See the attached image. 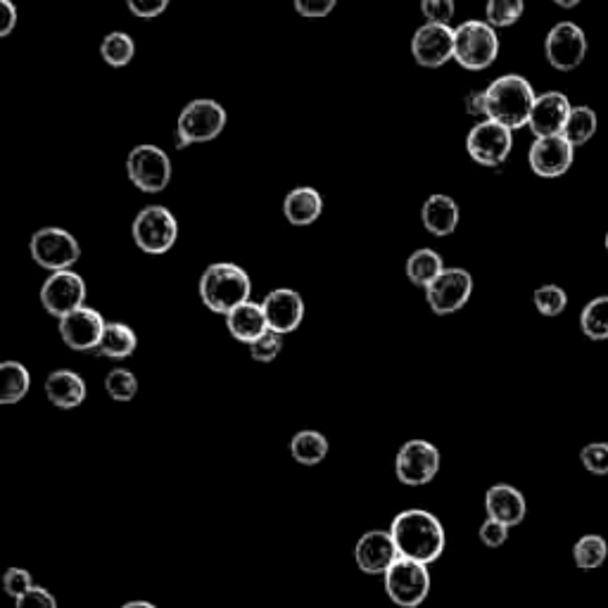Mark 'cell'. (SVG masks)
I'll use <instances>...</instances> for the list:
<instances>
[{"instance_id": "6da1fadb", "label": "cell", "mask_w": 608, "mask_h": 608, "mask_svg": "<svg viewBox=\"0 0 608 608\" xmlns=\"http://www.w3.org/2000/svg\"><path fill=\"white\" fill-rule=\"evenodd\" d=\"M390 532L402 559L418 563H435L445 554L447 532L440 518L426 509H404L390 523Z\"/></svg>"}, {"instance_id": "7a4b0ae2", "label": "cell", "mask_w": 608, "mask_h": 608, "mask_svg": "<svg viewBox=\"0 0 608 608\" xmlns=\"http://www.w3.org/2000/svg\"><path fill=\"white\" fill-rule=\"evenodd\" d=\"M198 293L209 312L226 316L243 302L252 300V281L243 266L233 262H214L202 271Z\"/></svg>"}, {"instance_id": "3957f363", "label": "cell", "mask_w": 608, "mask_h": 608, "mask_svg": "<svg viewBox=\"0 0 608 608\" xmlns=\"http://www.w3.org/2000/svg\"><path fill=\"white\" fill-rule=\"evenodd\" d=\"M535 88L521 74H504L485 88L487 119L509 126L511 131L523 129L530 122L535 105Z\"/></svg>"}, {"instance_id": "277c9868", "label": "cell", "mask_w": 608, "mask_h": 608, "mask_svg": "<svg viewBox=\"0 0 608 608\" xmlns=\"http://www.w3.org/2000/svg\"><path fill=\"white\" fill-rule=\"evenodd\" d=\"M499 55L497 29L483 19H466L454 29V60L468 72H483Z\"/></svg>"}, {"instance_id": "5b68a950", "label": "cell", "mask_w": 608, "mask_h": 608, "mask_svg": "<svg viewBox=\"0 0 608 608\" xmlns=\"http://www.w3.org/2000/svg\"><path fill=\"white\" fill-rule=\"evenodd\" d=\"M228 114L217 100L198 98L190 100L179 114L176 124V148L183 150L193 143H209L226 129Z\"/></svg>"}, {"instance_id": "8992f818", "label": "cell", "mask_w": 608, "mask_h": 608, "mask_svg": "<svg viewBox=\"0 0 608 608\" xmlns=\"http://www.w3.org/2000/svg\"><path fill=\"white\" fill-rule=\"evenodd\" d=\"M131 238L145 255H167L179 240V221L164 205H148L133 219Z\"/></svg>"}, {"instance_id": "52a82bcc", "label": "cell", "mask_w": 608, "mask_h": 608, "mask_svg": "<svg viewBox=\"0 0 608 608\" xmlns=\"http://www.w3.org/2000/svg\"><path fill=\"white\" fill-rule=\"evenodd\" d=\"M385 594L399 608H418L430 594V570L426 563L399 559L383 575Z\"/></svg>"}, {"instance_id": "ba28073f", "label": "cell", "mask_w": 608, "mask_h": 608, "mask_svg": "<svg viewBox=\"0 0 608 608\" xmlns=\"http://www.w3.org/2000/svg\"><path fill=\"white\" fill-rule=\"evenodd\" d=\"M171 174H174V167H171L169 155L160 145L141 143L126 157V176L141 193L157 195L167 190Z\"/></svg>"}, {"instance_id": "9c48e42d", "label": "cell", "mask_w": 608, "mask_h": 608, "mask_svg": "<svg viewBox=\"0 0 608 608\" xmlns=\"http://www.w3.org/2000/svg\"><path fill=\"white\" fill-rule=\"evenodd\" d=\"M29 255L34 262L53 274L65 271L81 259V245L72 233L60 226H43L29 240Z\"/></svg>"}, {"instance_id": "30bf717a", "label": "cell", "mask_w": 608, "mask_h": 608, "mask_svg": "<svg viewBox=\"0 0 608 608\" xmlns=\"http://www.w3.org/2000/svg\"><path fill=\"white\" fill-rule=\"evenodd\" d=\"M442 454L428 440H407L395 456V475L402 485L421 487L433 483L440 473Z\"/></svg>"}, {"instance_id": "8fae6325", "label": "cell", "mask_w": 608, "mask_h": 608, "mask_svg": "<svg viewBox=\"0 0 608 608\" xmlns=\"http://www.w3.org/2000/svg\"><path fill=\"white\" fill-rule=\"evenodd\" d=\"M513 148V131L509 126L483 119L468 131L466 136V152L473 162L483 164V167H502L509 160Z\"/></svg>"}, {"instance_id": "7c38bea8", "label": "cell", "mask_w": 608, "mask_h": 608, "mask_svg": "<svg viewBox=\"0 0 608 608\" xmlns=\"http://www.w3.org/2000/svg\"><path fill=\"white\" fill-rule=\"evenodd\" d=\"M473 295V276L461 266L445 269L426 288V302L435 316H449L464 309Z\"/></svg>"}, {"instance_id": "4fadbf2b", "label": "cell", "mask_w": 608, "mask_h": 608, "mask_svg": "<svg viewBox=\"0 0 608 608\" xmlns=\"http://www.w3.org/2000/svg\"><path fill=\"white\" fill-rule=\"evenodd\" d=\"M41 304L53 319L60 321L86 304V281L72 269L53 271L41 285Z\"/></svg>"}, {"instance_id": "5bb4252c", "label": "cell", "mask_w": 608, "mask_h": 608, "mask_svg": "<svg viewBox=\"0 0 608 608\" xmlns=\"http://www.w3.org/2000/svg\"><path fill=\"white\" fill-rule=\"evenodd\" d=\"M547 62L559 72H573L585 62L587 34L575 22H559L544 38Z\"/></svg>"}, {"instance_id": "9a60e30c", "label": "cell", "mask_w": 608, "mask_h": 608, "mask_svg": "<svg viewBox=\"0 0 608 608\" xmlns=\"http://www.w3.org/2000/svg\"><path fill=\"white\" fill-rule=\"evenodd\" d=\"M411 55L426 69L445 67L454 60V29L449 24H421L411 36Z\"/></svg>"}, {"instance_id": "2e32d148", "label": "cell", "mask_w": 608, "mask_h": 608, "mask_svg": "<svg viewBox=\"0 0 608 608\" xmlns=\"http://www.w3.org/2000/svg\"><path fill=\"white\" fill-rule=\"evenodd\" d=\"M105 326L107 321L103 319V314L98 309L86 307V304L57 321L62 342L74 352H93L100 338H103Z\"/></svg>"}, {"instance_id": "e0dca14e", "label": "cell", "mask_w": 608, "mask_h": 608, "mask_svg": "<svg viewBox=\"0 0 608 608\" xmlns=\"http://www.w3.org/2000/svg\"><path fill=\"white\" fill-rule=\"evenodd\" d=\"M399 559V549L390 530H369L354 544V563L366 575H385Z\"/></svg>"}, {"instance_id": "ac0fdd59", "label": "cell", "mask_w": 608, "mask_h": 608, "mask_svg": "<svg viewBox=\"0 0 608 608\" xmlns=\"http://www.w3.org/2000/svg\"><path fill=\"white\" fill-rule=\"evenodd\" d=\"M575 148L566 141V136H542L535 138L530 145L528 162L530 169L542 179H559L573 167Z\"/></svg>"}, {"instance_id": "d6986e66", "label": "cell", "mask_w": 608, "mask_h": 608, "mask_svg": "<svg viewBox=\"0 0 608 608\" xmlns=\"http://www.w3.org/2000/svg\"><path fill=\"white\" fill-rule=\"evenodd\" d=\"M262 307L266 312V321H269L271 331L288 335L295 333L304 321L307 307H304L302 295L293 288H276L262 300Z\"/></svg>"}, {"instance_id": "ffe728a7", "label": "cell", "mask_w": 608, "mask_h": 608, "mask_svg": "<svg viewBox=\"0 0 608 608\" xmlns=\"http://www.w3.org/2000/svg\"><path fill=\"white\" fill-rule=\"evenodd\" d=\"M570 110H573V105H570L568 95H563L561 91H547L537 95L528 122L530 131L535 133V138L559 136L568 122Z\"/></svg>"}, {"instance_id": "44dd1931", "label": "cell", "mask_w": 608, "mask_h": 608, "mask_svg": "<svg viewBox=\"0 0 608 608\" xmlns=\"http://www.w3.org/2000/svg\"><path fill=\"white\" fill-rule=\"evenodd\" d=\"M485 511L487 518L516 528L525 521V513H528V504L521 490L509 483H497L485 492Z\"/></svg>"}, {"instance_id": "7402d4cb", "label": "cell", "mask_w": 608, "mask_h": 608, "mask_svg": "<svg viewBox=\"0 0 608 608\" xmlns=\"http://www.w3.org/2000/svg\"><path fill=\"white\" fill-rule=\"evenodd\" d=\"M43 390H46L48 402L53 404L55 409H62V411L79 409L81 404H84L86 392H88L86 380L72 369L50 371Z\"/></svg>"}, {"instance_id": "603a6c76", "label": "cell", "mask_w": 608, "mask_h": 608, "mask_svg": "<svg viewBox=\"0 0 608 608\" xmlns=\"http://www.w3.org/2000/svg\"><path fill=\"white\" fill-rule=\"evenodd\" d=\"M459 219H461L459 205H456V200L449 198V195L435 193V195H430L426 202H423L421 221L430 236H435V238L452 236V233L456 231V226H459Z\"/></svg>"}, {"instance_id": "cb8c5ba5", "label": "cell", "mask_w": 608, "mask_h": 608, "mask_svg": "<svg viewBox=\"0 0 608 608\" xmlns=\"http://www.w3.org/2000/svg\"><path fill=\"white\" fill-rule=\"evenodd\" d=\"M226 328L228 333L233 335L238 342H255L257 338L269 331V321H266V312L262 307V302H252L247 300L240 304V307L233 309V312L226 314Z\"/></svg>"}, {"instance_id": "d4e9b609", "label": "cell", "mask_w": 608, "mask_h": 608, "mask_svg": "<svg viewBox=\"0 0 608 608\" xmlns=\"http://www.w3.org/2000/svg\"><path fill=\"white\" fill-rule=\"evenodd\" d=\"M323 214V195L312 186H297L285 195L283 217L293 226H312Z\"/></svg>"}, {"instance_id": "484cf974", "label": "cell", "mask_w": 608, "mask_h": 608, "mask_svg": "<svg viewBox=\"0 0 608 608\" xmlns=\"http://www.w3.org/2000/svg\"><path fill=\"white\" fill-rule=\"evenodd\" d=\"M136 350H138V335L129 323L107 321L103 338H100L93 354L103 359H129Z\"/></svg>"}, {"instance_id": "4316f807", "label": "cell", "mask_w": 608, "mask_h": 608, "mask_svg": "<svg viewBox=\"0 0 608 608\" xmlns=\"http://www.w3.org/2000/svg\"><path fill=\"white\" fill-rule=\"evenodd\" d=\"M31 390V373L22 361L8 359L0 364V404H19Z\"/></svg>"}, {"instance_id": "83f0119b", "label": "cell", "mask_w": 608, "mask_h": 608, "mask_svg": "<svg viewBox=\"0 0 608 608\" xmlns=\"http://www.w3.org/2000/svg\"><path fill=\"white\" fill-rule=\"evenodd\" d=\"M445 269L447 266H445V262H442L440 252L430 250V247H421V250L411 252L407 259L409 283L416 285V288H423V290H426L428 285L433 283Z\"/></svg>"}, {"instance_id": "f1b7e54d", "label": "cell", "mask_w": 608, "mask_h": 608, "mask_svg": "<svg viewBox=\"0 0 608 608\" xmlns=\"http://www.w3.org/2000/svg\"><path fill=\"white\" fill-rule=\"evenodd\" d=\"M328 437L319 430L304 428L290 440V454L300 466H319L328 456Z\"/></svg>"}, {"instance_id": "f546056e", "label": "cell", "mask_w": 608, "mask_h": 608, "mask_svg": "<svg viewBox=\"0 0 608 608\" xmlns=\"http://www.w3.org/2000/svg\"><path fill=\"white\" fill-rule=\"evenodd\" d=\"M599 129V117L597 112L589 105H578L573 107L568 114V122L563 126V136L573 148L589 143L594 138V133Z\"/></svg>"}, {"instance_id": "4dcf8cb0", "label": "cell", "mask_w": 608, "mask_h": 608, "mask_svg": "<svg viewBox=\"0 0 608 608\" xmlns=\"http://www.w3.org/2000/svg\"><path fill=\"white\" fill-rule=\"evenodd\" d=\"M580 331L589 340H608V295H599L585 304L580 314Z\"/></svg>"}, {"instance_id": "1f68e13d", "label": "cell", "mask_w": 608, "mask_h": 608, "mask_svg": "<svg viewBox=\"0 0 608 608\" xmlns=\"http://www.w3.org/2000/svg\"><path fill=\"white\" fill-rule=\"evenodd\" d=\"M100 57L110 67H126L136 57V41L126 31H110L100 43Z\"/></svg>"}, {"instance_id": "d6a6232c", "label": "cell", "mask_w": 608, "mask_h": 608, "mask_svg": "<svg viewBox=\"0 0 608 608\" xmlns=\"http://www.w3.org/2000/svg\"><path fill=\"white\" fill-rule=\"evenodd\" d=\"M608 544L601 535H582L573 544V561L580 570H594L606 563Z\"/></svg>"}, {"instance_id": "836d02e7", "label": "cell", "mask_w": 608, "mask_h": 608, "mask_svg": "<svg viewBox=\"0 0 608 608\" xmlns=\"http://www.w3.org/2000/svg\"><path fill=\"white\" fill-rule=\"evenodd\" d=\"M525 12V0H487L485 22L494 29H504L516 24Z\"/></svg>"}, {"instance_id": "e575fe53", "label": "cell", "mask_w": 608, "mask_h": 608, "mask_svg": "<svg viewBox=\"0 0 608 608\" xmlns=\"http://www.w3.org/2000/svg\"><path fill=\"white\" fill-rule=\"evenodd\" d=\"M532 304H535V309L542 316H549V319H554V316H559L566 312L568 307V295L566 290L561 288V285H540V288L532 293Z\"/></svg>"}, {"instance_id": "d590c367", "label": "cell", "mask_w": 608, "mask_h": 608, "mask_svg": "<svg viewBox=\"0 0 608 608\" xmlns=\"http://www.w3.org/2000/svg\"><path fill=\"white\" fill-rule=\"evenodd\" d=\"M105 392L114 402H131L138 395V378L129 369H112L105 376Z\"/></svg>"}, {"instance_id": "8d00e7d4", "label": "cell", "mask_w": 608, "mask_h": 608, "mask_svg": "<svg viewBox=\"0 0 608 608\" xmlns=\"http://www.w3.org/2000/svg\"><path fill=\"white\" fill-rule=\"evenodd\" d=\"M283 338H285V335L271 331V328H269V331H266L262 338H257L255 342H250V345H247V347H250V357L259 361V364H271V361H274L283 350Z\"/></svg>"}, {"instance_id": "74e56055", "label": "cell", "mask_w": 608, "mask_h": 608, "mask_svg": "<svg viewBox=\"0 0 608 608\" xmlns=\"http://www.w3.org/2000/svg\"><path fill=\"white\" fill-rule=\"evenodd\" d=\"M580 461L589 473L608 475V442H589L580 449Z\"/></svg>"}, {"instance_id": "f35d334b", "label": "cell", "mask_w": 608, "mask_h": 608, "mask_svg": "<svg viewBox=\"0 0 608 608\" xmlns=\"http://www.w3.org/2000/svg\"><path fill=\"white\" fill-rule=\"evenodd\" d=\"M34 578H31V573L27 568H19V566H12L5 570L3 575V592L8 594V597L12 599H19L24 597V594L31 592L34 589Z\"/></svg>"}, {"instance_id": "ab89813d", "label": "cell", "mask_w": 608, "mask_h": 608, "mask_svg": "<svg viewBox=\"0 0 608 608\" xmlns=\"http://www.w3.org/2000/svg\"><path fill=\"white\" fill-rule=\"evenodd\" d=\"M454 12V0H421V15L426 17V22L449 24L454 19Z\"/></svg>"}, {"instance_id": "60d3db41", "label": "cell", "mask_w": 608, "mask_h": 608, "mask_svg": "<svg viewBox=\"0 0 608 608\" xmlns=\"http://www.w3.org/2000/svg\"><path fill=\"white\" fill-rule=\"evenodd\" d=\"M509 530V525L494 521V518H485V523L478 528V537L487 549H499L509 540Z\"/></svg>"}, {"instance_id": "b9f144b4", "label": "cell", "mask_w": 608, "mask_h": 608, "mask_svg": "<svg viewBox=\"0 0 608 608\" xmlns=\"http://www.w3.org/2000/svg\"><path fill=\"white\" fill-rule=\"evenodd\" d=\"M295 12L304 19H323L328 17L338 5V0H293Z\"/></svg>"}, {"instance_id": "7bdbcfd3", "label": "cell", "mask_w": 608, "mask_h": 608, "mask_svg": "<svg viewBox=\"0 0 608 608\" xmlns=\"http://www.w3.org/2000/svg\"><path fill=\"white\" fill-rule=\"evenodd\" d=\"M15 608H57V599L46 587H34L24 597L15 599Z\"/></svg>"}, {"instance_id": "ee69618b", "label": "cell", "mask_w": 608, "mask_h": 608, "mask_svg": "<svg viewBox=\"0 0 608 608\" xmlns=\"http://www.w3.org/2000/svg\"><path fill=\"white\" fill-rule=\"evenodd\" d=\"M126 8L138 19H155L169 8V0H126Z\"/></svg>"}, {"instance_id": "f6af8a7d", "label": "cell", "mask_w": 608, "mask_h": 608, "mask_svg": "<svg viewBox=\"0 0 608 608\" xmlns=\"http://www.w3.org/2000/svg\"><path fill=\"white\" fill-rule=\"evenodd\" d=\"M17 8L12 0H0V38L10 36L17 27Z\"/></svg>"}, {"instance_id": "bcb514c9", "label": "cell", "mask_w": 608, "mask_h": 608, "mask_svg": "<svg viewBox=\"0 0 608 608\" xmlns=\"http://www.w3.org/2000/svg\"><path fill=\"white\" fill-rule=\"evenodd\" d=\"M466 112L471 117H485L487 119V100L485 91H473L466 95Z\"/></svg>"}, {"instance_id": "7dc6e473", "label": "cell", "mask_w": 608, "mask_h": 608, "mask_svg": "<svg viewBox=\"0 0 608 608\" xmlns=\"http://www.w3.org/2000/svg\"><path fill=\"white\" fill-rule=\"evenodd\" d=\"M119 608H157L152 601H145V599H133V601H126V604H122Z\"/></svg>"}, {"instance_id": "c3c4849f", "label": "cell", "mask_w": 608, "mask_h": 608, "mask_svg": "<svg viewBox=\"0 0 608 608\" xmlns=\"http://www.w3.org/2000/svg\"><path fill=\"white\" fill-rule=\"evenodd\" d=\"M554 3L559 5V8H563V10H573V8H578L582 0H554Z\"/></svg>"}, {"instance_id": "681fc988", "label": "cell", "mask_w": 608, "mask_h": 608, "mask_svg": "<svg viewBox=\"0 0 608 608\" xmlns=\"http://www.w3.org/2000/svg\"><path fill=\"white\" fill-rule=\"evenodd\" d=\"M606 252H608V233H606Z\"/></svg>"}]
</instances>
